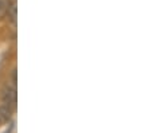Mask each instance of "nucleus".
<instances>
[{"instance_id":"f257e3e1","label":"nucleus","mask_w":151,"mask_h":133,"mask_svg":"<svg viewBox=\"0 0 151 133\" xmlns=\"http://www.w3.org/2000/svg\"><path fill=\"white\" fill-rule=\"evenodd\" d=\"M3 105L9 109H15L16 105V87L14 86H6L3 90Z\"/></svg>"},{"instance_id":"f03ea898","label":"nucleus","mask_w":151,"mask_h":133,"mask_svg":"<svg viewBox=\"0 0 151 133\" xmlns=\"http://www.w3.org/2000/svg\"><path fill=\"white\" fill-rule=\"evenodd\" d=\"M6 14H7V16H8L9 22L12 23V24H15L16 23V15H18V8H16V1L15 0H12V1L8 4Z\"/></svg>"},{"instance_id":"7ed1b4c3","label":"nucleus","mask_w":151,"mask_h":133,"mask_svg":"<svg viewBox=\"0 0 151 133\" xmlns=\"http://www.w3.org/2000/svg\"><path fill=\"white\" fill-rule=\"evenodd\" d=\"M12 109L7 108V106H4V105H1V108H0V121L1 122H6V121H8L9 118H11V116H12Z\"/></svg>"},{"instance_id":"20e7f679","label":"nucleus","mask_w":151,"mask_h":133,"mask_svg":"<svg viewBox=\"0 0 151 133\" xmlns=\"http://www.w3.org/2000/svg\"><path fill=\"white\" fill-rule=\"evenodd\" d=\"M8 4H9V0H0V18L6 14Z\"/></svg>"},{"instance_id":"39448f33","label":"nucleus","mask_w":151,"mask_h":133,"mask_svg":"<svg viewBox=\"0 0 151 133\" xmlns=\"http://www.w3.org/2000/svg\"><path fill=\"white\" fill-rule=\"evenodd\" d=\"M11 78H12V86L16 87V70L12 71V77H11Z\"/></svg>"}]
</instances>
